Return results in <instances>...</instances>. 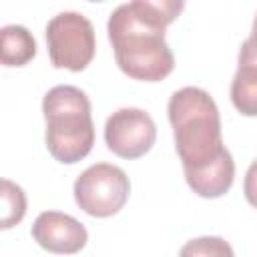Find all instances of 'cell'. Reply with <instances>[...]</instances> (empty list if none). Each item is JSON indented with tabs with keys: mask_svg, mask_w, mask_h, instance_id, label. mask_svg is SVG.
<instances>
[{
	"mask_svg": "<svg viewBox=\"0 0 257 257\" xmlns=\"http://www.w3.org/2000/svg\"><path fill=\"white\" fill-rule=\"evenodd\" d=\"M179 257H235V253L233 247L223 237L205 235L187 241L181 247Z\"/></svg>",
	"mask_w": 257,
	"mask_h": 257,
	"instance_id": "cell-11",
	"label": "cell"
},
{
	"mask_svg": "<svg viewBox=\"0 0 257 257\" xmlns=\"http://www.w3.org/2000/svg\"><path fill=\"white\" fill-rule=\"evenodd\" d=\"M243 193H245L247 203L257 209V159L249 165V169H247V173H245Z\"/></svg>",
	"mask_w": 257,
	"mask_h": 257,
	"instance_id": "cell-12",
	"label": "cell"
},
{
	"mask_svg": "<svg viewBox=\"0 0 257 257\" xmlns=\"http://www.w3.org/2000/svg\"><path fill=\"white\" fill-rule=\"evenodd\" d=\"M231 102L245 116H257V38L243 40L231 80Z\"/></svg>",
	"mask_w": 257,
	"mask_h": 257,
	"instance_id": "cell-8",
	"label": "cell"
},
{
	"mask_svg": "<svg viewBox=\"0 0 257 257\" xmlns=\"http://www.w3.org/2000/svg\"><path fill=\"white\" fill-rule=\"evenodd\" d=\"M48 153L64 165L82 161L94 145L88 96L72 84H56L42 98Z\"/></svg>",
	"mask_w": 257,
	"mask_h": 257,
	"instance_id": "cell-3",
	"label": "cell"
},
{
	"mask_svg": "<svg viewBox=\"0 0 257 257\" xmlns=\"http://www.w3.org/2000/svg\"><path fill=\"white\" fill-rule=\"evenodd\" d=\"M167 112L187 185L205 199L225 195L235 179V161L223 145L213 96L199 86H183L171 94Z\"/></svg>",
	"mask_w": 257,
	"mask_h": 257,
	"instance_id": "cell-1",
	"label": "cell"
},
{
	"mask_svg": "<svg viewBox=\"0 0 257 257\" xmlns=\"http://www.w3.org/2000/svg\"><path fill=\"white\" fill-rule=\"evenodd\" d=\"M32 237L42 249L60 255L78 253L88 241L86 227L72 215L60 211L40 213L32 225Z\"/></svg>",
	"mask_w": 257,
	"mask_h": 257,
	"instance_id": "cell-7",
	"label": "cell"
},
{
	"mask_svg": "<svg viewBox=\"0 0 257 257\" xmlns=\"http://www.w3.org/2000/svg\"><path fill=\"white\" fill-rule=\"evenodd\" d=\"M251 36H255V38H257V14H255V18H253V28H251Z\"/></svg>",
	"mask_w": 257,
	"mask_h": 257,
	"instance_id": "cell-13",
	"label": "cell"
},
{
	"mask_svg": "<svg viewBox=\"0 0 257 257\" xmlns=\"http://www.w3.org/2000/svg\"><path fill=\"white\" fill-rule=\"evenodd\" d=\"M36 56V40L26 26L6 24L0 28V62L4 66H24Z\"/></svg>",
	"mask_w": 257,
	"mask_h": 257,
	"instance_id": "cell-9",
	"label": "cell"
},
{
	"mask_svg": "<svg viewBox=\"0 0 257 257\" xmlns=\"http://www.w3.org/2000/svg\"><path fill=\"white\" fill-rule=\"evenodd\" d=\"M183 8L181 0H133L110 12L108 40L116 64L126 76L157 82L173 72L175 56L165 40V30Z\"/></svg>",
	"mask_w": 257,
	"mask_h": 257,
	"instance_id": "cell-2",
	"label": "cell"
},
{
	"mask_svg": "<svg viewBox=\"0 0 257 257\" xmlns=\"http://www.w3.org/2000/svg\"><path fill=\"white\" fill-rule=\"evenodd\" d=\"M46 44L56 68L80 72L90 64L96 50L92 22L74 10L58 12L46 24Z\"/></svg>",
	"mask_w": 257,
	"mask_h": 257,
	"instance_id": "cell-4",
	"label": "cell"
},
{
	"mask_svg": "<svg viewBox=\"0 0 257 257\" xmlns=\"http://www.w3.org/2000/svg\"><path fill=\"white\" fill-rule=\"evenodd\" d=\"M157 139L153 116L135 106L114 110L104 124V143L108 151L122 159H139L149 153Z\"/></svg>",
	"mask_w": 257,
	"mask_h": 257,
	"instance_id": "cell-6",
	"label": "cell"
},
{
	"mask_svg": "<svg viewBox=\"0 0 257 257\" xmlns=\"http://www.w3.org/2000/svg\"><path fill=\"white\" fill-rule=\"evenodd\" d=\"M26 213V195L20 185L2 179V229L20 223Z\"/></svg>",
	"mask_w": 257,
	"mask_h": 257,
	"instance_id": "cell-10",
	"label": "cell"
},
{
	"mask_svg": "<svg viewBox=\"0 0 257 257\" xmlns=\"http://www.w3.org/2000/svg\"><path fill=\"white\" fill-rule=\"evenodd\" d=\"M128 193L126 173L110 163L90 165L74 181V201L90 217L116 215L128 201Z\"/></svg>",
	"mask_w": 257,
	"mask_h": 257,
	"instance_id": "cell-5",
	"label": "cell"
}]
</instances>
